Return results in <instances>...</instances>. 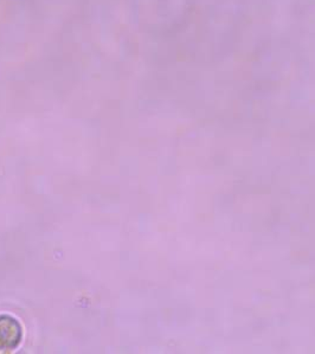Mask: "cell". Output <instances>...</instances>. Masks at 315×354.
Wrapping results in <instances>:
<instances>
[{
    "label": "cell",
    "instance_id": "obj_1",
    "mask_svg": "<svg viewBox=\"0 0 315 354\" xmlns=\"http://www.w3.org/2000/svg\"><path fill=\"white\" fill-rule=\"evenodd\" d=\"M19 325L11 319H0V348H11L19 344Z\"/></svg>",
    "mask_w": 315,
    "mask_h": 354
}]
</instances>
